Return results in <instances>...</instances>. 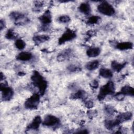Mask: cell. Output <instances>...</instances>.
<instances>
[{"label":"cell","mask_w":134,"mask_h":134,"mask_svg":"<svg viewBox=\"0 0 134 134\" xmlns=\"http://www.w3.org/2000/svg\"><path fill=\"white\" fill-rule=\"evenodd\" d=\"M9 16L16 25H25L30 21L29 19L25 14L19 12H13L10 13Z\"/></svg>","instance_id":"3957f363"},{"label":"cell","mask_w":134,"mask_h":134,"mask_svg":"<svg viewBox=\"0 0 134 134\" xmlns=\"http://www.w3.org/2000/svg\"><path fill=\"white\" fill-rule=\"evenodd\" d=\"M32 54L29 52L23 51L16 56V59L21 61H28L32 58Z\"/></svg>","instance_id":"8fae6325"},{"label":"cell","mask_w":134,"mask_h":134,"mask_svg":"<svg viewBox=\"0 0 134 134\" xmlns=\"http://www.w3.org/2000/svg\"><path fill=\"white\" fill-rule=\"evenodd\" d=\"M31 80L32 84L38 90L41 95H43L45 93L48 86V83L46 80L37 71H34L31 76Z\"/></svg>","instance_id":"6da1fadb"},{"label":"cell","mask_w":134,"mask_h":134,"mask_svg":"<svg viewBox=\"0 0 134 134\" xmlns=\"http://www.w3.org/2000/svg\"><path fill=\"white\" fill-rule=\"evenodd\" d=\"M101 20V18L98 16H92L87 19V23L90 25H95L98 24Z\"/></svg>","instance_id":"cb8c5ba5"},{"label":"cell","mask_w":134,"mask_h":134,"mask_svg":"<svg viewBox=\"0 0 134 134\" xmlns=\"http://www.w3.org/2000/svg\"><path fill=\"white\" fill-rule=\"evenodd\" d=\"M91 86L94 88H97L98 86V82L97 80H94L91 84Z\"/></svg>","instance_id":"1f68e13d"},{"label":"cell","mask_w":134,"mask_h":134,"mask_svg":"<svg viewBox=\"0 0 134 134\" xmlns=\"http://www.w3.org/2000/svg\"><path fill=\"white\" fill-rule=\"evenodd\" d=\"M78 9L81 13L85 15H89L91 12V8L90 5L88 3L86 2L81 3L79 5Z\"/></svg>","instance_id":"5bb4252c"},{"label":"cell","mask_w":134,"mask_h":134,"mask_svg":"<svg viewBox=\"0 0 134 134\" xmlns=\"http://www.w3.org/2000/svg\"><path fill=\"white\" fill-rule=\"evenodd\" d=\"M15 46L18 50H23L26 47L25 42L21 39H17L15 42Z\"/></svg>","instance_id":"d4e9b609"},{"label":"cell","mask_w":134,"mask_h":134,"mask_svg":"<svg viewBox=\"0 0 134 134\" xmlns=\"http://www.w3.org/2000/svg\"><path fill=\"white\" fill-rule=\"evenodd\" d=\"M97 10L100 14L107 16H111L115 14L113 6L106 1L102 2L97 6Z\"/></svg>","instance_id":"277c9868"},{"label":"cell","mask_w":134,"mask_h":134,"mask_svg":"<svg viewBox=\"0 0 134 134\" xmlns=\"http://www.w3.org/2000/svg\"><path fill=\"white\" fill-rule=\"evenodd\" d=\"M49 39V37L48 35H37L32 38L34 42L36 44H39L41 43L44 42Z\"/></svg>","instance_id":"d6986e66"},{"label":"cell","mask_w":134,"mask_h":134,"mask_svg":"<svg viewBox=\"0 0 134 134\" xmlns=\"http://www.w3.org/2000/svg\"><path fill=\"white\" fill-rule=\"evenodd\" d=\"M72 50L68 49L64 50L61 53H60L58 56V59L59 61H64L69 58L72 55Z\"/></svg>","instance_id":"7402d4cb"},{"label":"cell","mask_w":134,"mask_h":134,"mask_svg":"<svg viewBox=\"0 0 134 134\" xmlns=\"http://www.w3.org/2000/svg\"><path fill=\"white\" fill-rule=\"evenodd\" d=\"M99 65V62L97 60H94L87 62L85 65V68L89 71H93L97 68Z\"/></svg>","instance_id":"603a6c76"},{"label":"cell","mask_w":134,"mask_h":134,"mask_svg":"<svg viewBox=\"0 0 134 134\" xmlns=\"http://www.w3.org/2000/svg\"><path fill=\"white\" fill-rule=\"evenodd\" d=\"M115 98H116L117 100H122L124 98L125 96H124L123 94H121L120 93L118 92V93H117V94L115 95Z\"/></svg>","instance_id":"4dcf8cb0"},{"label":"cell","mask_w":134,"mask_h":134,"mask_svg":"<svg viewBox=\"0 0 134 134\" xmlns=\"http://www.w3.org/2000/svg\"><path fill=\"white\" fill-rule=\"evenodd\" d=\"M40 102V95L35 93L29 97L25 102V107L28 109H36Z\"/></svg>","instance_id":"5b68a950"},{"label":"cell","mask_w":134,"mask_h":134,"mask_svg":"<svg viewBox=\"0 0 134 134\" xmlns=\"http://www.w3.org/2000/svg\"><path fill=\"white\" fill-rule=\"evenodd\" d=\"M106 114H107L109 115H112L115 113V110L114 108V107L110 105H107L104 108Z\"/></svg>","instance_id":"83f0119b"},{"label":"cell","mask_w":134,"mask_h":134,"mask_svg":"<svg viewBox=\"0 0 134 134\" xmlns=\"http://www.w3.org/2000/svg\"><path fill=\"white\" fill-rule=\"evenodd\" d=\"M120 123L117 119L114 120H106L104 122V125L108 130H112L116 126H118Z\"/></svg>","instance_id":"2e32d148"},{"label":"cell","mask_w":134,"mask_h":134,"mask_svg":"<svg viewBox=\"0 0 134 134\" xmlns=\"http://www.w3.org/2000/svg\"><path fill=\"white\" fill-rule=\"evenodd\" d=\"M86 97H87V94L83 90H79L75 93L72 94L71 96V98L74 99H81L85 100L86 99Z\"/></svg>","instance_id":"ac0fdd59"},{"label":"cell","mask_w":134,"mask_h":134,"mask_svg":"<svg viewBox=\"0 0 134 134\" xmlns=\"http://www.w3.org/2000/svg\"><path fill=\"white\" fill-rule=\"evenodd\" d=\"M39 20L43 26L49 25L52 21V17L50 12L46 10L42 15L39 17Z\"/></svg>","instance_id":"30bf717a"},{"label":"cell","mask_w":134,"mask_h":134,"mask_svg":"<svg viewBox=\"0 0 134 134\" xmlns=\"http://www.w3.org/2000/svg\"><path fill=\"white\" fill-rule=\"evenodd\" d=\"M2 97L4 101L10 100L14 95V91L13 88L9 87L7 84L1 83L0 85Z\"/></svg>","instance_id":"8992f818"},{"label":"cell","mask_w":134,"mask_h":134,"mask_svg":"<svg viewBox=\"0 0 134 134\" xmlns=\"http://www.w3.org/2000/svg\"><path fill=\"white\" fill-rule=\"evenodd\" d=\"M99 75L105 79H110L113 77V72L108 69L101 68L99 71Z\"/></svg>","instance_id":"ffe728a7"},{"label":"cell","mask_w":134,"mask_h":134,"mask_svg":"<svg viewBox=\"0 0 134 134\" xmlns=\"http://www.w3.org/2000/svg\"><path fill=\"white\" fill-rule=\"evenodd\" d=\"M100 49L98 47H92L86 50V54L88 57L95 58L99 55L100 53Z\"/></svg>","instance_id":"9a60e30c"},{"label":"cell","mask_w":134,"mask_h":134,"mask_svg":"<svg viewBox=\"0 0 134 134\" xmlns=\"http://www.w3.org/2000/svg\"><path fill=\"white\" fill-rule=\"evenodd\" d=\"M132 117V114L131 112L127 111V112H125V113H122L119 114L116 119L117 120L120 122L121 123L122 122L127 121L131 119Z\"/></svg>","instance_id":"4fadbf2b"},{"label":"cell","mask_w":134,"mask_h":134,"mask_svg":"<svg viewBox=\"0 0 134 134\" xmlns=\"http://www.w3.org/2000/svg\"><path fill=\"white\" fill-rule=\"evenodd\" d=\"M76 133H88V131L86 129H82L81 130L77 132H76Z\"/></svg>","instance_id":"836d02e7"},{"label":"cell","mask_w":134,"mask_h":134,"mask_svg":"<svg viewBox=\"0 0 134 134\" xmlns=\"http://www.w3.org/2000/svg\"><path fill=\"white\" fill-rule=\"evenodd\" d=\"M6 26V24H5V21L4 20L1 19L0 20V28H1V30H2L4 28H5Z\"/></svg>","instance_id":"d6a6232c"},{"label":"cell","mask_w":134,"mask_h":134,"mask_svg":"<svg viewBox=\"0 0 134 134\" xmlns=\"http://www.w3.org/2000/svg\"><path fill=\"white\" fill-rule=\"evenodd\" d=\"M16 34L12 29H8L5 34V38L9 40H12L16 38Z\"/></svg>","instance_id":"4316f807"},{"label":"cell","mask_w":134,"mask_h":134,"mask_svg":"<svg viewBox=\"0 0 134 134\" xmlns=\"http://www.w3.org/2000/svg\"><path fill=\"white\" fill-rule=\"evenodd\" d=\"M42 119L40 116H36L32 121L28 125V126L27 127V130H36L38 129L40 124H42Z\"/></svg>","instance_id":"9c48e42d"},{"label":"cell","mask_w":134,"mask_h":134,"mask_svg":"<svg viewBox=\"0 0 134 134\" xmlns=\"http://www.w3.org/2000/svg\"><path fill=\"white\" fill-rule=\"evenodd\" d=\"M85 105L87 108H91L93 106V102L90 100L85 102Z\"/></svg>","instance_id":"f546056e"},{"label":"cell","mask_w":134,"mask_h":134,"mask_svg":"<svg viewBox=\"0 0 134 134\" xmlns=\"http://www.w3.org/2000/svg\"><path fill=\"white\" fill-rule=\"evenodd\" d=\"M60 120L59 118L52 115H47L42 121V124L44 126L53 127L59 126Z\"/></svg>","instance_id":"ba28073f"},{"label":"cell","mask_w":134,"mask_h":134,"mask_svg":"<svg viewBox=\"0 0 134 134\" xmlns=\"http://www.w3.org/2000/svg\"><path fill=\"white\" fill-rule=\"evenodd\" d=\"M115 47L117 49L121 51L127 50L131 49L133 48V44L131 42H118L115 44Z\"/></svg>","instance_id":"7c38bea8"},{"label":"cell","mask_w":134,"mask_h":134,"mask_svg":"<svg viewBox=\"0 0 134 134\" xmlns=\"http://www.w3.org/2000/svg\"><path fill=\"white\" fill-rule=\"evenodd\" d=\"M119 92L123 94L124 96L129 95L133 96L134 95L133 88L129 85H125L123 86Z\"/></svg>","instance_id":"e0dca14e"},{"label":"cell","mask_w":134,"mask_h":134,"mask_svg":"<svg viewBox=\"0 0 134 134\" xmlns=\"http://www.w3.org/2000/svg\"><path fill=\"white\" fill-rule=\"evenodd\" d=\"M68 69L70 71L73 72H79L81 70V69L80 67L77 66L75 65H69L68 67Z\"/></svg>","instance_id":"f1b7e54d"},{"label":"cell","mask_w":134,"mask_h":134,"mask_svg":"<svg viewBox=\"0 0 134 134\" xmlns=\"http://www.w3.org/2000/svg\"><path fill=\"white\" fill-rule=\"evenodd\" d=\"M126 65V62L120 63L119 62H118L116 61H113L111 63V66L113 70L117 72H119L121 70H122L124 68Z\"/></svg>","instance_id":"44dd1931"},{"label":"cell","mask_w":134,"mask_h":134,"mask_svg":"<svg viewBox=\"0 0 134 134\" xmlns=\"http://www.w3.org/2000/svg\"><path fill=\"white\" fill-rule=\"evenodd\" d=\"M76 34L75 31L70 28H67L58 40L59 44H63L66 42L71 41L75 38Z\"/></svg>","instance_id":"52a82bcc"},{"label":"cell","mask_w":134,"mask_h":134,"mask_svg":"<svg viewBox=\"0 0 134 134\" xmlns=\"http://www.w3.org/2000/svg\"><path fill=\"white\" fill-rule=\"evenodd\" d=\"M70 20H71V18L68 15H61L58 18V21L59 23H62V24L68 23L70 22Z\"/></svg>","instance_id":"484cf974"},{"label":"cell","mask_w":134,"mask_h":134,"mask_svg":"<svg viewBox=\"0 0 134 134\" xmlns=\"http://www.w3.org/2000/svg\"><path fill=\"white\" fill-rule=\"evenodd\" d=\"M115 84L113 81H109L100 87L97 95V98L99 101H102L107 95L113 94L115 93Z\"/></svg>","instance_id":"7a4b0ae2"}]
</instances>
